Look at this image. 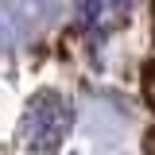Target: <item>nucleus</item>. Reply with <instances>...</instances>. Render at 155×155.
Masks as SVG:
<instances>
[{"label":"nucleus","instance_id":"nucleus-1","mask_svg":"<svg viewBox=\"0 0 155 155\" xmlns=\"http://www.w3.org/2000/svg\"><path fill=\"white\" fill-rule=\"evenodd\" d=\"M70 124H74V109H70V101L66 97L51 93V89H43L27 101V113H23V140H27V147H35L39 155H51L62 143V136L70 132Z\"/></svg>","mask_w":155,"mask_h":155},{"label":"nucleus","instance_id":"nucleus-2","mask_svg":"<svg viewBox=\"0 0 155 155\" xmlns=\"http://www.w3.org/2000/svg\"><path fill=\"white\" fill-rule=\"evenodd\" d=\"M58 16V0H8L4 4V23L12 27L16 39L35 35L43 23H51Z\"/></svg>","mask_w":155,"mask_h":155},{"label":"nucleus","instance_id":"nucleus-3","mask_svg":"<svg viewBox=\"0 0 155 155\" xmlns=\"http://www.w3.org/2000/svg\"><path fill=\"white\" fill-rule=\"evenodd\" d=\"M101 19V0H81V23H97Z\"/></svg>","mask_w":155,"mask_h":155},{"label":"nucleus","instance_id":"nucleus-4","mask_svg":"<svg viewBox=\"0 0 155 155\" xmlns=\"http://www.w3.org/2000/svg\"><path fill=\"white\" fill-rule=\"evenodd\" d=\"M113 8H116V12H128V8H132V0H113Z\"/></svg>","mask_w":155,"mask_h":155}]
</instances>
